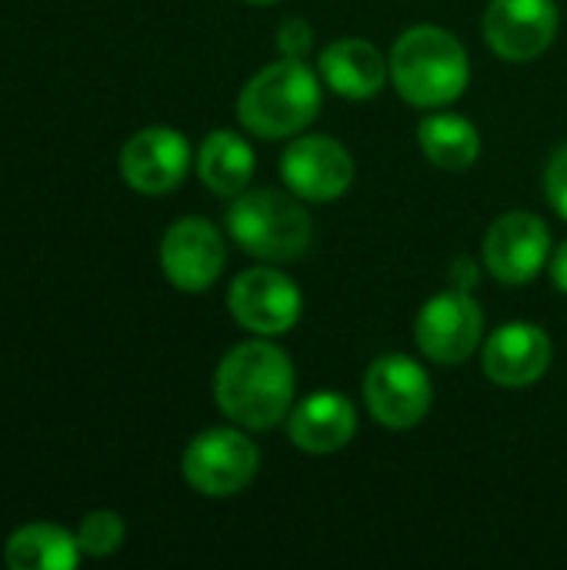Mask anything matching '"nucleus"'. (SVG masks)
<instances>
[{
	"instance_id": "nucleus-2",
	"label": "nucleus",
	"mask_w": 567,
	"mask_h": 570,
	"mask_svg": "<svg viewBox=\"0 0 567 570\" xmlns=\"http://www.w3.org/2000/svg\"><path fill=\"white\" fill-rule=\"evenodd\" d=\"M391 80L414 107H444L458 100L471 80L468 50L444 27H411L391 50Z\"/></svg>"
},
{
	"instance_id": "nucleus-18",
	"label": "nucleus",
	"mask_w": 567,
	"mask_h": 570,
	"mask_svg": "<svg viewBox=\"0 0 567 570\" xmlns=\"http://www.w3.org/2000/svg\"><path fill=\"white\" fill-rule=\"evenodd\" d=\"M197 174L201 180L221 194V197H237L254 177V150L251 144L234 134V130H214L201 144L197 154Z\"/></svg>"
},
{
	"instance_id": "nucleus-13",
	"label": "nucleus",
	"mask_w": 567,
	"mask_h": 570,
	"mask_svg": "<svg viewBox=\"0 0 567 570\" xmlns=\"http://www.w3.org/2000/svg\"><path fill=\"white\" fill-rule=\"evenodd\" d=\"M190 167L187 137L170 127H147L137 130L120 150V177L137 194H167L174 190Z\"/></svg>"
},
{
	"instance_id": "nucleus-9",
	"label": "nucleus",
	"mask_w": 567,
	"mask_h": 570,
	"mask_svg": "<svg viewBox=\"0 0 567 570\" xmlns=\"http://www.w3.org/2000/svg\"><path fill=\"white\" fill-rule=\"evenodd\" d=\"M558 33L555 0H491L485 10V37L491 50L511 63L541 57Z\"/></svg>"
},
{
	"instance_id": "nucleus-5",
	"label": "nucleus",
	"mask_w": 567,
	"mask_h": 570,
	"mask_svg": "<svg viewBox=\"0 0 567 570\" xmlns=\"http://www.w3.org/2000/svg\"><path fill=\"white\" fill-rule=\"evenodd\" d=\"M257 464V444L231 428H211L197 434L184 451V478L204 498L241 494L254 481Z\"/></svg>"
},
{
	"instance_id": "nucleus-4",
	"label": "nucleus",
	"mask_w": 567,
	"mask_h": 570,
	"mask_svg": "<svg viewBox=\"0 0 567 570\" xmlns=\"http://www.w3.org/2000/svg\"><path fill=\"white\" fill-rule=\"evenodd\" d=\"M234 240L261 261H294L311 247L307 210L281 190H247L227 210Z\"/></svg>"
},
{
	"instance_id": "nucleus-20",
	"label": "nucleus",
	"mask_w": 567,
	"mask_h": 570,
	"mask_svg": "<svg viewBox=\"0 0 567 570\" xmlns=\"http://www.w3.org/2000/svg\"><path fill=\"white\" fill-rule=\"evenodd\" d=\"M124 521L117 511H90L77 528V544L87 558H110L124 544Z\"/></svg>"
},
{
	"instance_id": "nucleus-16",
	"label": "nucleus",
	"mask_w": 567,
	"mask_h": 570,
	"mask_svg": "<svg viewBox=\"0 0 567 570\" xmlns=\"http://www.w3.org/2000/svg\"><path fill=\"white\" fill-rule=\"evenodd\" d=\"M384 63L381 50L364 37H338L321 53V77L324 83L348 97V100H368L384 87Z\"/></svg>"
},
{
	"instance_id": "nucleus-14",
	"label": "nucleus",
	"mask_w": 567,
	"mask_h": 570,
	"mask_svg": "<svg viewBox=\"0 0 567 570\" xmlns=\"http://www.w3.org/2000/svg\"><path fill=\"white\" fill-rule=\"evenodd\" d=\"M485 374L498 387H531L551 364V341L541 327L515 321L485 341Z\"/></svg>"
},
{
	"instance_id": "nucleus-22",
	"label": "nucleus",
	"mask_w": 567,
	"mask_h": 570,
	"mask_svg": "<svg viewBox=\"0 0 567 570\" xmlns=\"http://www.w3.org/2000/svg\"><path fill=\"white\" fill-rule=\"evenodd\" d=\"M281 50L284 57H294V60H304V53L311 50V27L304 20H287L281 27Z\"/></svg>"
},
{
	"instance_id": "nucleus-19",
	"label": "nucleus",
	"mask_w": 567,
	"mask_h": 570,
	"mask_svg": "<svg viewBox=\"0 0 567 570\" xmlns=\"http://www.w3.org/2000/svg\"><path fill=\"white\" fill-rule=\"evenodd\" d=\"M424 157L441 170H468L481 157V134L458 114H431L418 127Z\"/></svg>"
},
{
	"instance_id": "nucleus-17",
	"label": "nucleus",
	"mask_w": 567,
	"mask_h": 570,
	"mask_svg": "<svg viewBox=\"0 0 567 570\" xmlns=\"http://www.w3.org/2000/svg\"><path fill=\"white\" fill-rule=\"evenodd\" d=\"M77 534L57 524H27L7 538L3 561L10 570H74L80 564Z\"/></svg>"
},
{
	"instance_id": "nucleus-8",
	"label": "nucleus",
	"mask_w": 567,
	"mask_h": 570,
	"mask_svg": "<svg viewBox=\"0 0 567 570\" xmlns=\"http://www.w3.org/2000/svg\"><path fill=\"white\" fill-rule=\"evenodd\" d=\"M227 304L234 321L261 337L287 334L301 317V291L294 287L291 277H284L274 267L244 271L231 284Z\"/></svg>"
},
{
	"instance_id": "nucleus-21",
	"label": "nucleus",
	"mask_w": 567,
	"mask_h": 570,
	"mask_svg": "<svg viewBox=\"0 0 567 570\" xmlns=\"http://www.w3.org/2000/svg\"><path fill=\"white\" fill-rule=\"evenodd\" d=\"M545 190H548L551 207L567 220V147H561L551 157V164L545 170Z\"/></svg>"
},
{
	"instance_id": "nucleus-12",
	"label": "nucleus",
	"mask_w": 567,
	"mask_h": 570,
	"mask_svg": "<svg viewBox=\"0 0 567 570\" xmlns=\"http://www.w3.org/2000/svg\"><path fill=\"white\" fill-rule=\"evenodd\" d=\"M160 267L167 281L187 294L207 291L224 271V240L204 217H184L160 240Z\"/></svg>"
},
{
	"instance_id": "nucleus-10",
	"label": "nucleus",
	"mask_w": 567,
	"mask_h": 570,
	"mask_svg": "<svg viewBox=\"0 0 567 570\" xmlns=\"http://www.w3.org/2000/svg\"><path fill=\"white\" fill-rule=\"evenodd\" d=\"M551 234L528 210L501 214L485 234V264L501 284H528L548 261Z\"/></svg>"
},
{
	"instance_id": "nucleus-3",
	"label": "nucleus",
	"mask_w": 567,
	"mask_h": 570,
	"mask_svg": "<svg viewBox=\"0 0 567 570\" xmlns=\"http://www.w3.org/2000/svg\"><path fill=\"white\" fill-rule=\"evenodd\" d=\"M321 110L317 73L294 57H284L254 73L237 97V120L264 140L294 137Z\"/></svg>"
},
{
	"instance_id": "nucleus-15",
	"label": "nucleus",
	"mask_w": 567,
	"mask_h": 570,
	"mask_svg": "<svg viewBox=\"0 0 567 570\" xmlns=\"http://www.w3.org/2000/svg\"><path fill=\"white\" fill-rule=\"evenodd\" d=\"M358 431L354 404L344 394L321 391L291 411V441L307 454H334Z\"/></svg>"
},
{
	"instance_id": "nucleus-1",
	"label": "nucleus",
	"mask_w": 567,
	"mask_h": 570,
	"mask_svg": "<svg viewBox=\"0 0 567 570\" xmlns=\"http://www.w3.org/2000/svg\"><path fill=\"white\" fill-rule=\"evenodd\" d=\"M217 407L247 431H267L294 404L291 357L271 341H247L227 351L214 374Z\"/></svg>"
},
{
	"instance_id": "nucleus-6",
	"label": "nucleus",
	"mask_w": 567,
	"mask_h": 570,
	"mask_svg": "<svg viewBox=\"0 0 567 570\" xmlns=\"http://www.w3.org/2000/svg\"><path fill=\"white\" fill-rule=\"evenodd\" d=\"M431 381L428 371L404 357V354H384L368 367L364 377V401L374 421H381L391 431H408L424 421L431 411Z\"/></svg>"
},
{
	"instance_id": "nucleus-23",
	"label": "nucleus",
	"mask_w": 567,
	"mask_h": 570,
	"mask_svg": "<svg viewBox=\"0 0 567 570\" xmlns=\"http://www.w3.org/2000/svg\"><path fill=\"white\" fill-rule=\"evenodd\" d=\"M551 277H555V287L567 294V240L555 250V261H551Z\"/></svg>"
},
{
	"instance_id": "nucleus-7",
	"label": "nucleus",
	"mask_w": 567,
	"mask_h": 570,
	"mask_svg": "<svg viewBox=\"0 0 567 570\" xmlns=\"http://www.w3.org/2000/svg\"><path fill=\"white\" fill-rule=\"evenodd\" d=\"M414 337L421 354L434 364H461L478 351L485 337V314L471 294L444 291L421 307Z\"/></svg>"
},
{
	"instance_id": "nucleus-24",
	"label": "nucleus",
	"mask_w": 567,
	"mask_h": 570,
	"mask_svg": "<svg viewBox=\"0 0 567 570\" xmlns=\"http://www.w3.org/2000/svg\"><path fill=\"white\" fill-rule=\"evenodd\" d=\"M247 3H257V7H264V3H274V0H247Z\"/></svg>"
},
{
	"instance_id": "nucleus-11",
	"label": "nucleus",
	"mask_w": 567,
	"mask_h": 570,
	"mask_svg": "<svg viewBox=\"0 0 567 570\" xmlns=\"http://www.w3.org/2000/svg\"><path fill=\"white\" fill-rule=\"evenodd\" d=\"M284 184L304 200H338L354 180V157L334 137H301L281 157Z\"/></svg>"
}]
</instances>
